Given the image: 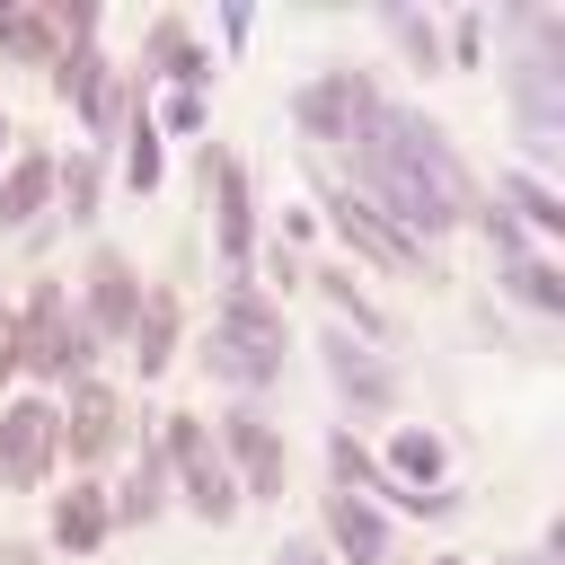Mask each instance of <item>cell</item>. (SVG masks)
Instances as JSON below:
<instances>
[{"mask_svg": "<svg viewBox=\"0 0 565 565\" xmlns=\"http://www.w3.org/2000/svg\"><path fill=\"white\" fill-rule=\"evenodd\" d=\"M344 168H353V194H362L388 230H406L415 247L468 230V212H477V177H468L459 141H450L424 106H397V97H388V106L344 141Z\"/></svg>", "mask_w": 565, "mask_h": 565, "instance_id": "cell-1", "label": "cell"}, {"mask_svg": "<svg viewBox=\"0 0 565 565\" xmlns=\"http://www.w3.org/2000/svg\"><path fill=\"white\" fill-rule=\"evenodd\" d=\"M282 362H291V318H282V300L247 274V282H221V300H212V335H203V371L221 380V388H238V406H256L274 380H282Z\"/></svg>", "mask_w": 565, "mask_h": 565, "instance_id": "cell-2", "label": "cell"}, {"mask_svg": "<svg viewBox=\"0 0 565 565\" xmlns=\"http://www.w3.org/2000/svg\"><path fill=\"white\" fill-rule=\"evenodd\" d=\"M97 353L106 344L71 309V282H26V300H18V371L44 380V388H71V380L97 371Z\"/></svg>", "mask_w": 565, "mask_h": 565, "instance_id": "cell-3", "label": "cell"}, {"mask_svg": "<svg viewBox=\"0 0 565 565\" xmlns=\"http://www.w3.org/2000/svg\"><path fill=\"white\" fill-rule=\"evenodd\" d=\"M159 450H168V486H177V503H185L194 521L230 530V521L247 512V494H238V477H230V459H221V441H212V424H203L194 406L159 415Z\"/></svg>", "mask_w": 565, "mask_h": 565, "instance_id": "cell-4", "label": "cell"}, {"mask_svg": "<svg viewBox=\"0 0 565 565\" xmlns=\"http://www.w3.org/2000/svg\"><path fill=\"white\" fill-rule=\"evenodd\" d=\"M44 79H53V97L79 115V132H88V141H115V132H124V115L150 97L132 71H115V62H106V44H79V53H62Z\"/></svg>", "mask_w": 565, "mask_h": 565, "instance_id": "cell-5", "label": "cell"}, {"mask_svg": "<svg viewBox=\"0 0 565 565\" xmlns=\"http://www.w3.org/2000/svg\"><path fill=\"white\" fill-rule=\"evenodd\" d=\"M380 106H388L380 71H353V62H327L318 79H300V88H291V124H300L318 150H344Z\"/></svg>", "mask_w": 565, "mask_h": 565, "instance_id": "cell-6", "label": "cell"}, {"mask_svg": "<svg viewBox=\"0 0 565 565\" xmlns=\"http://www.w3.org/2000/svg\"><path fill=\"white\" fill-rule=\"evenodd\" d=\"M79 44H97V0H0V62L53 71Z\"/></svg>", "mask_w": 565, "mask_h": 565, "instance_id": "cell-7", "label": "cell"}, {"mask_svg": "<svg viewBox=\"0 0 565 565\" xmlns=\"http://www.w3.org/2000/svg\"><path fill=\"white\" fill-rule=\"evenodd\" d=\"M212 441H221V459H230V477H238L247 503H282V486H291V441L274 433L265 406H230V415L212 424Z\"/></svg>", "mask_w": 565, "mask_h": 565, "instance_id": "cell-8", "label": "cell"}, {"mask_svg": "<svg viewBox=\"0 0 565 565\" xmlns=\"http://www.w3.org/2000/svg\"><path fill=\"white\" fill-rule=\"evenodd\" d=\"M62 468V415H53V397H0V486L9 494H35L44 477Z\"/></svg>", "mask_w": 565, "mask_h": 565, "instance_id": "cell-9", "label": "cell"}, {"mask_svg": "<svg viewBox=\"0 0 565 565\" xmlns=\"http://www.w3.org/2000/svg\"><path fill=\"white\" fill-rule=\"evenodd\" d=\"M203 194H212V247H221L230 282H247V274H256V194H247L238 150L203 141Z\"/></svg>", "mask_w": 565, "mask_h": 565, "instance_id": "cell-10", "label": "cell"}, {"mask_svg": "<svg viewBox=\"0 0 565 565\" xmlns=\"http://www.w3.org/2000/svg\"><path fill=\"white\" fill-rule=\"evenodd\" d=\"M318 371H327V388H335V406H344L353 424H380V415L397 406V371H388V353L362 344V335H344V327L318 335Z\"/></svg>", "mask_w": 565, "mask_h": 565, "instance_id": "cell-11", "label": "cell"}, {"mask_svg": "<svg viewBox=\"0 0 565 565\" xmlns=\"http://www.w3.org/2000/svg\"><path fill=\"white\" fill-rule=\"evenodd\" d=\"M327 230L362 256V265H380V274H424V282H441V265H433V247H415L406 230H388L353 185H327Z\"/></svg>", "mask_w": 565, "mask_h": 565, "instance_id": "cell-12", "label": "cell"}, {"mask_svg": "<svg viewBox=\"0 0 565 565\" xmlns=\"http://www.w3.org/2000/svg\"><path fill=\"white\" fill-rule=\"evenodd\" d=\"M53 415H62V459L71 468H97L115 441H124V397L88 371V380H71L62 397H53Z\"/></svg>", "mask_w": 565, "mask_h": 565, "instance_id": "cell-13", "label": "cell"}, {"mask_svg": "<svg viewBox=\"0 0 565 565\" xmlns=\"http://www.w3.org/2000/svg\"><path fill=\"white\" fill-rule=\"evenodd\" d=\"M71 309L88 318V335H97V344H124V335H132V318H141V274H132V256L97 247V256H88V274H79V300H71Z\"/></svg>", "mask_w": 565, "mask_h": 565, "instance_id": "cell-14", "label": "cell"}, {"mask_svg": "<svg viewBox=\"0 0 565 565\" xmlns=\"http://www.w3.org/2000/svg\"><path fill=\"white\" fill-rule=\"evenodd\" d=\"M318 547H327L335 565H388V512L362 503V494H327V512H318Z\"/></svg>", "mask_w": 565, "mask_h": 565, "instance_id": "cell-15", "label": "cell"}, {"mask_svg": "<svg viewBox=\"0 0 565 565\" xmlns=\"http://www.w3.org/2000/svg\"><path fill=\"white\" fill-rule=\"evenodd\" d=\"M132 79H141V88L168 79V88H194V97H203V88H212V53L194 44L185 18H150V35H141V71H132Z\"/></svg>", "mask_w": 565, "mask_h": 565, "instance_id": "cell-16", "label": "cell"}, {"mask_svg": "<svg viewBox=\"0 0 565 565\" xmlns=\"http://www.w3.org/2000/svg\"><path fill=\"white\" fill-rule=\"evenodd\" d=\"M44 539L62 547V556H97L106 539H115V503H106V486H71V494H53V512H44Z\"/></svg>", "mask_w": 565, "mask_h": 565, "instance_id": "cell-17", "label": "cell"}, {"mask_svg": "<svg viewBox=\"0 0 565 565\" xmlns=\"http://www.w3.org/2000/svg\"><path fill=\"white\" fill-rule=\"evenodd\" d=\"M106 503H115V530H150V521L177 503V486H168V450H159V441H141V450H132V468H124V486H115Z\"/></svg>", "mask_w": 565, "mask_h": 565, "instance_id": "cell-18", "label": "cell"}, {"mask_svg": "<svg viewBox=\"0 0 565 565\" xmlns=\"http://www.w3.org/2000/svg\"><path fill=\"white\" fill-rule=\"evenodd\" d=\"M35 212H53V150H9L0 168V230H35Z\"/></svg>", "mask_w": 565, "mask_h": 565, "instance_id": "cell-19", "label": "cell"}, {"mask_svg": "<svg viewBox=\"0 0 565 565\" xmlns=\"http://www.w3.org/2000/svg\"><path fill=\"white\" fill-rule=\"evenodd\" d=\"M486 203H503V212H512V221H521V230H530L539 247H547V238H565V194H556L547 177H521V168H494V194H486Z\"/></svg>", "mask_w": 565, "mask_h": 565, "instance_id": "cell-20", "label": "cell"}, {"mask_svg": "<svg viewBox=\"0 0 565 565\" xmlns=\"http://www.w3.org/2000/svg\"><path fill=\"white\" fill-rule=\"evenodd\" d=\"M124 344H132V371H141V380H159V371L177 362V291H168V282H141V318H132Z\"/></svg>", "mask_w": 565, "mask_h": 565, "instance_id": "cell-21", "label": "cell"}, {"mask_svg": "<svg viewBox=\"0 0 565 565\" xmlns=\"http://www.w3.org/2000/svg\"><path fill=\"white\" fill-rule=\"evenodd\" d=\"M494 282H503V300H521L530 318H565V265H556L547 247H530V256L494 265Z\"/></svg>", "mask_w": 565, "mask_h": 565, "instance_id": "cell-22", "label": "cell"}, {"mask_svg": "<svg viewBox=\"0 0 565 565\" xmlns=\"http://www.w3.org/2000/svg\"><path fill=\"white\" fill-rule=\"evenodd\" d=\"M300 282H318V291H327V309H335V327H344V335H362V344H380V335H388V309L353 282V265H318V274H300Z\"/></svg>", "mask_w": 565, "mask_h": 565, "instance_id": "cell-23", "label": "cell"}, {"mask_svg": "<svg viewBox=\"0 0 565 565\" xmlns=\"http://www.w3.org/2000/svg\"><path fill=\"white\" fill-rule=\"evenodd\" d=\"M53 203H62V221H71V230H88V221H97V203H106V159H97V150L53 159Z\"/></svg>", "mask_w": 565, "mask_h": 565, "instance_id": "cell-24", "label": "cell"}, {"mask_svg": "<svg viewBox=\"0 0 565 565\" xmlns=\"http://www.w3.org/2000/svg\"><path fill=\"white\" fill-rule=\"evenodd\" d=\"M380 26H388V44L415 62V71H450L441 62V18L433 9H406V0H380Z\"/></svg>", "mask_w": 565, "mask_h": 565, "instance_id": "cell-25", "label": "cell"}, {"mask_svg": "<svg viewBox=\"0 0 565 565\" xmlns=\"http://www.w3.org/2000/svg\"><path fill=\"white\" fill-rule=\"evenodd\" d=\"M327 477H335V494H362V503H388V477H380V459L353 441V424H335L327 433Z\"/></svg>", "mask_w": 565, "mask_h": 565, "instance_id": "cell-26", "label": "cell"}, {"mask_svg": "<svg viewBox=\"0 0 565 565\" xmlns=\"http://www.w3.org/2000/svg\"><path fill=\"white\" fill-rule=\"evenodd\" d=\"M115 141H124V185H132V194H159V177H168V150H159V132H150V97L124 115V132H115Z\"/></svg>", "mask_w": 565, "mask_h": 565, "instance_id": "cell-27", "label": "cell"}, {"mask_svg": "<svg viewBox=\"0 0 565 565\" xmlns=\"http://www.w3.org/2000/svg\"><path fill=\"white\" fill-rule=\"evenodd\" d=\"M468 230H477V238L494 247V265H512V256H530V247H539V238H530V230H521V221H512L503 203H486V194H477V212H468Z\"/></svg>", "mask_w": 565, "mask_h": 565, "instance_id": "cell-28", "label": "cell"}, {"mask_svg": "<svg viewBox=\"0 0 565 565\" xmlns=\"http://www.w3.org/2000/svg\"><path fill=\"white\" fill-rule=\"evenodd\" d=\"M212 124V97H194V88H168L159 106H150V132H177V141H194Z\"/></svg>", "mask_w": 565, "mask_h": 565, "instance_id": "cell-29", "label": "cell"}, {"mask_svg": "<svg viewBox=\"0 0 565 565\" xmlns=\"http://www.w3.org/2000/svg\"><path fill=\"white\" fill-rule=\"evenodd\" d=\"M265 565H335V556H327V547H318V539H282V547H274V556H265Z\"/></svg>", "mask_w": 565, "mask_h": 565, "instance_id": "cell-30", "label": "cell"}, {"mask_svg": "<svg viewBox=\"0 0 565 565\" xmlns=\"http://www.w3.org/2000/svg\"><path fill=\"white\" fill-rule=\"evenodd\" d=\"M9 380H18V309L0 300V388H9Z\"/></svg>", "mask_w": 565, "mask_h": 565, "instance_id": "cell-31", "label": "cell"}, {"mask_svg": "<svg viewBox=\"0 0 565 565\" xmlns=\"http://www.w3.org/2000/svg\"><path fill=\"white\" fill-rule=\"evenodd\" d=\"M494 565H565L556 547H512V556H494Z\"/></svg>", "mask_w": 565, "mask_h": 565, "instance_id": "cell-32", "label": "cell"}, {"mask_svg": "<svg viewBox=\"0 0 565 565\" xmlns=\"http://www.w3.org/2000/svg\"><path fill=\"white\" fill-rule=\"evenodd\" d=\"M9 150H18V132H9V115H0V168H9Z\"/></svg>", "mask_w": 565, "mask_h": 565, "instance_id": "cell-33", "label": "cell"}, {"mask_svg": "<svg viewBox=\"0 0 565 565\" xmlns=\"http://www.w3.org/2000/svg\"><path fill=\"white\" fill-rule=\"evenodd\" d=\"M433 565H468V556H433Z\"/></svg>", "mask_w": 565, "mask_h": 565, "instance_id": "cell-34", "label": "cell"}]
</instances>
